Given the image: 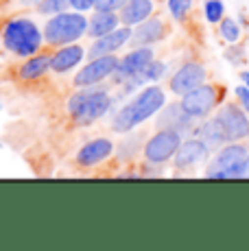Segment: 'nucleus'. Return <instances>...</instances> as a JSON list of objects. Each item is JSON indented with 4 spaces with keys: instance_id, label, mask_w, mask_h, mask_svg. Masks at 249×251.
<instances>
[{
    "instance_id": "obj_1",
    "label": "nucleus",
    "mask_w": 249,
    "mask_h": 251,
    "mask_svg": "<svg viewBox=\"0 0 249 251\" xmlns=\"http://www.w3.org/2000/svg\"><path fill=\"white\" fill-rule=\"evenodd\" d=\"M166 105V94L157 85H149L140 92L133 100H129L127 105L118 114H114L112 118V129L116 133H129L142 125L145 120L153 118L155 114H160V109H164Z\"/></svg>"
},
{
    "instance_id": "obj_2",
    "label": "nucleus",
    "mask_w": 249,
    "mask_h": 251,
    "mask_svg": "<svg viewBox=\"0 0 249 251\" xmlns=\"http://www.w3.org/2000/svg\"><path fill=\"white\" fill-rule=\"evenodd\" d=\"M2 42L4 48L11 50L13 55L18 57H28L37 55V50L44 44V35L42 31L37 28V24L28 18H13L4 24V31H2Z\"/></svg>"
},
{
    "instance_id": "obj_3",
    "label": "nucleus",
    "mask_w": 249,
    "mask_h": 251,
    "mask_svg": "<svg viewBox=\"0 0 249 251\" xmlns=\"http://www.w3.org/2000/svg\"><path fill=\"white\" fill-rule=\"evenodd\" d=\"M112 109V96L107 90H100L97 85L81 88L68 99V112L76 125H90L94 120L103 118Z\"/></svg>"
},
{
    "instance_id": "obj_4",
    "label": "nucleus",
    "mask_w": 249,
    "mask_h": 251,
    "mask_svg": "<svg viewBox=\"0 0 249 251\" xmlns=\"http://www.w3.org/2000/svg\"><path fill=\"white\" fill-rule=\"evenodd\" d=\"M88 26H90V20L81 11L57 13V16H50L49 22H46L44 40L50 46L73 44V42H76L79 37H83L88 33Z\"/></svg>"
},
{
    "instance_id": "obj_5",
    "label": "nucleus",
    "mask_w": 249,
    "mask_h": 251,
    "mask_svg": "<svg viewBox=\"0 0 249 251\" xmlns=\"http://www.w3.org/2000/svg\"><path fill=\"white\" fill-rule=\"evenodd\" d=\"M249 151L245 144L229 142L221 147L214 155L212 164L205 171V177L210 179H243L245 177V164Z\"/></svg>"
},
{
    "instance_id": "obj_6",
    "label": "nucleus",
    "mask_w": 249,
    "mask_h": 251,
    "mask_svg": "<svg viewBox=\"0 0 249 251\" xmlns=\"http://www.w3.org/2000/svg\"><path fill=\"white\" fill-rule=\"evenodd\" d=\"M181 133L177 129H171V127H164L160 129L157 133L147 140L145 144V160L149 164H166L171 157H175L177 149L181 147Z\"/></svg>"
},
{
    "instance_id": "obj_7",
    "label": "nucleus",
    "mask_w": 249,
    "mask_h": 251,
    "mask_svg": "<svg viewBox=\"0 0 249 251\" xmlns=\"http://www.w3.org/2000/svg\"><path fill=\"white\" fill-rule=\"evenodd\" d=\"M181 107L188 116H193L195 120H201L205 116L212 114V109L219 103V88L210 83H201L199 88L190 90L188 94L181 96Z\"/></svg>"
},
{
    "instance_id": "obj_8",
    "label": "nucleus",
    "mask_w": 249,
    "mask_h": 251,
    "mask_svg": "<svg viewBox=\"0 0 249 251\" xmlns=\"http://www.w3.org/2000/svg\"><path fill=\"white\" fill-rule=\"evenodd\" d=\"M118 57L116 55H103L94 57L90 64H85L83 68L76 72L75 85L76 88H90V85H99L100 81H105L107 76H114V72L118 70Z\"/></svg>"
},
{
    "instance_id": "obj_9",
    "label": "nucleus",
    "mask_w": 249,
    "mask_h": 251,
    "mask_svg": "<svg viewBox=\"0 0 249 251\" xmlns=\"http://www.w3.org/2000/svg\"><path fill=\"white\" fill-rule=\"evenodd\" d=\"M217 120L225 129V136H227L229 142H238V140L249 138V114L241 105L234 103L223 105L217 114Z\"/></svg>"
},
{
    "instance_id": "obj_10",
    "label": "nucleus",
    "mask_w": 249,
    "mask_h": 251,
    "mask_svg": "<svg viewBox=\"0 0 249 251\" xmlns=\"http://www.w3.org/2000/svg\"><path fill=\"white\" fill-rule=\"evenodd\" d=\"M155 59L153 57V50L151 46H142V48H131L129 55H124L118 64V70L114 72V81L118 85H123L124 81H129L131 76H136L138 72H142L151 61Z\"/></svg>"
},
{
    "instance_id": "obj_11",
    "label": "nucleus",
    "mask_w": 249,
    "mask_h": 251,
    "mask_svg": "<svg viewBox=\"0 0 249 251\" xmlns=\"http://www.w3.org/2000/svg\"><path fill=\"white\" fill-rule=\"evenodd\" d=\"M205 76H208V72H205L203 66L197 64V61H188V64H184L171 76V92L184 96V94H188L190 90L205 83Z\"/></svg>"
},
{
    "instance_id": "obj_12",
    "label": "nucleus",
    "mask_w": 249,
    "mask_h": 251,
    "mask_svg": "<svg viewBox=\"0 0 249 251\" xmlns=\"http://www.w3.org/2000/svg\"><path fill=\"white\" fill-rule=\"evenodd\" d=\"M210 151H212V149H210L203 140H199L197 136L190 138V140H184L181 147L177 149L175 157H173L175 166L179 168V171H184V168H193V166H197V164L208 160Z\"/></svg>"
},
{
    "instance_id": "obj_13",
    "label": "nucleus",
    "mask_w": 249,
    "mask_h": 251,
    "mask_svg": "<svg viewBox=\"0 0 249 251\" xmlns=\"http://www.w3.org/2000/svg\"><path fill=\"white\" fill-rule=\"evenodd\" d=\"M129 40H131V26H124L123 24V26H118L116 31L107 33V35H103V37H97V42L90 46L88 55H90V59L103 57V55H114L118 48L129 44Z\"/></svg>"
},
{
    "instance_id": "obj_14",
    "label": "nucleus",
    "mask_w": 249,
    "mask_h": 251,
    "mask_svg": "<svg viewBox=\"0 0 249 251\" xmlns=\"http://www.w3.org/2000/svg\"><path fill=\"white\" fill-rule=\"evenodd\" d=\"M114 153V142L107 138H94L90 140L88 144L79 149L76 153V164L83 168H90V166H97V164L105 162L109 155Z\"/></svg>"
},
{
    "instance_id": "obj_15",
    "label": "nucleus",
    "mask_w": 249,
    "mask_h": 251,
    "mask_svg": "<svg viewBox=\"0 0 249 251\" xmlns=\"http://www.w3.org/2000/svg\"><path fill=\"white\" fill-rule=\"evenodd\" d=\"M166 28L162 24L160 18H149V20L140 22L136 28L131 31V40L129 44L131 48H142V46H153L155 42H160L164 37Z\"/></svg>"
},
{
    "instance_id": "obj_16",
    "label": "nucleus",
    "mask_w": 249,
    "mask_h": 251,
    "mask_svg": "<svg viewBox=\"0 0 249 251\" xmlns=\"http://www.w3.org/2000/svg\"><path fill=\"white\" fill-rule=\"evenodd\" d=\"M85 57L83 46L79 44H66L59 46V50L50 57V70L52 72H68L73 70L75 66H79Z\"/></svg>"
},
{
    "instance_id": "obj_17",
    "label": "nucleus",
    "mask_w": 249,
    "mask_h": 251,
    "mask_svg": "<svg viewBox=\"0 0 249 251\" xmlns=\"http://www.w3.org/2000/svg\"><path fill=\"white\" fill-rule=\"evenodd\" d=\"M193 116H188L181 107V103H175V105H169L164 112H160V118H157V127L164 129V127H171V129H177L179 133L184 131H190L193 127Z\"/></svg>"
},
{
    "instance_id": "obj_18",
    "label": "nucleus",
    "mask_w": 249,
    "mask_h": 251,
    "mask_svg": "<svg viewBox=\"0 0 249 251\" xmlns=\"http://www.w3.org/2000/svg\"><path fill=\"white\" fill-rule=\"evenodd\" d=\"M153 13V0H127L121 9V22L124 26H138L149 20Z\"/></svg>"
},
{
    "instance_id": "obj_19",
    "label": "nucleus",
    "mask_w": 249,
    "mask_h": 251,
    "mask_svg": "<svg viewBox=\"0 0 249 251\" xmlns=\"http://www.w3.org/2000/svg\"><path fill=\"white\" fill-rule=\"evenodd\" d=\"M195 136H197L199 140H203L210 149H219V147H223L225 142H229L227 136H225V129L221 127V123L217 120V116H214V118H210L208 123H203L201 127L195 129Z\"/></svg>"
},
{
    "instance_id": "obj_20",
    "label": "nucleus",
    "mask_w": 249,
    "mask_h": 251,
    "mask_svg": "<svg viewBox=\"0 0 249 251\" xmlns=\"http://www.w3.org/2000/svg\"><path fill=\"white\" fill-rule=\"evenodd\" d=\"M116 28H118L116 11H97L92 18H90L88 35H92L94 40H97V37H103V35H107V33L116 31Z\"/></svg>"
},
{
    "instance_id": "obj_21",
    "label": "nucleus",
    "mask_w": 249,
    "mask_h": 251,
    "mask_svg": "<svg viewBox=\"0 0 249 251\" xmlns=\"http://www.w3.org/2000/svg\"><path fill=\"white\" fill-rule=\"evenodd\" d=\"M50 57L52 55H33V57H28L25 64L20 66V79L33 81V79H37V76H42L46 70L50 68Z\"/></svg>"
},
{
    "instance_id": "obj_22",
    "label": "nucleus",
    "mask_w": 249,
    "mask_h": 251,
    "mask_svg": "<svg viewBox=\"0 0 249 251\" xmlns=\"http://www.w3.org/2000/svg\"><path fill=\"white\" fill-rule=\"evenodd\" d=\"M219 33H221V37L227 44H236V42L241 40V26H238V22L232 20V18H223V20L219 22Z\"/></svg>"
},
{
    "instance_id": "obj_23",
    "label": "nucleus",
    "mask_w": 249,
    "mask_h": 251,
    "mask_svg": "<svg viewBox=\"0 0 249 251\" xmlns=\"http://www.w3.org/2000/svg\"><path fill=\"white\" fill-rule=\"evenodd\" d=\"M68 7L70 0H40L35 4L37 13H42V16H57V13L68 11Z\"/></svg>"
},
{
    "instance_id": "obj_24",
    "label": "nucleus",
    "mask_w": 249,
    "mask_h": 251,
    "mask_svg": "<svg viewBox=\"0 0 249 251\" xmlns=\"http://www.w3.org/2000/svg\"><path fill=\"white\" fill-rule=\"evenodd\" d=\"M223 13H225V7H223L221 0H205L203 16H205V20H208L210 24H219V22H221L225 18Z\"/></svg>"
},
{
    "instance_id": "obj_25",
    "label": "nucleus",
    "mask_w": 249,
    "mask_h": 251,
    "mask_svg": "<svg viewBox=\"0 0 249 251\" xmlns=\"http://www.w3.org/2000/svg\"><path fill=\"white\" fill-rule=\"evenodd\" d=\"M190 7H193V0H169V13L177 22H181L186 16H188Z\"/></svg>"
},
{
    "instance_id": "obj_26",
    "label": "nucleus",
    "mask_w": 249,
    "mask_h": 251,
    "mask_svg": "<svg viewBox=\"0 0 249 251\" xmlns=\"http://www.w3.org/2000/svg\"><path fill=\"white\" fill-rule=\"evenodd\" d=\"M225 57H227L229 64L238 66V64H243V61H245V48L238 46V44H229V48L225 50Z\"/></svg>"
},
{
    "instance_id": "obj_27",
    "label": "nucleus",
    "mask_w": 249,
    "mask_h": 251,
    "mask_svg": "<svg viewBox=\"0 0 249 251\" xmlns=\"http://www.w3.org/2000/svg\"><path fill=\"white\" fill-rule=\"evenodd\" d=\"M127 0H94V11H118Z\"/></svg>"
},
{
    "instance_id": "obj_28",
    "label": "nucleus",
    "mask_w": 249,
    "mask_h": 251,
    "mask_svg": "<svg viewBox=\"0 0 249 251\" xmlns=\"http://www.w3.org/2000/svg\"><path fill=\"white\" fill-rule=\"evenodd\" d=\"M236 99H238V105L249 114V88L247 85H238L236 88Z\"/></svg>"
},
{
    "instance_id": "obj_29",
    "label": "nucleus",
    "mask_w": 249,
    "mask_h": 251,
    "mask_svg": "<svg viewBox=\"0 0 249 251\" xmlns=\"http://www.w3.org/2000/svg\"><path fill=\"white\" fill-rule=\"evenodd\" d=\"M70 7L75 9V11H90V9H94V0H70Z\"/></svg>"
},
{
    "instance_id": "obj_30",
    "label": "nucleus",
    "mask_w": 249,
    "mask_h": 251,
    "mask_svg": "<svg viewBox=\"0 0 249 251\" xmlns=\"http://www.w3.org/2000/svg\"><path fill=\"white\" fill-rule=\"evenodd\" d=\"M241 81H243V85H247V88H249V72L247 70L241 72Z\"/></svg>"
},
{
    "instance_id": "obj_31",
    "label": "nucleus",
    "mask_w": 249,
    "mask_h": 251,
    "mask_svg": "<svg viewBox=\"0 0 249 251\" xmlns=\"http://www.w3.org/2000/svg\"><path fill=\"white\" fill-rule=\"evenodd\" d=\"M243 179H249V157H247V164H245V177Z\"/></svg>"
},
{
    "instance_id": "obj_32",
    "label": "nucleus",
    "mask_w": 249,
    "mask_h": 251,
    "mask_svg": "<svg viewBox=\"0 0 249 251\" xmlns=\"http://www.w3.org/2000/svg\"><path fill=\"white\" fill-rule=\"evenodd\" d=\"M22 2H26V4H28V2H31V4H37L40 0H22Z\"/></svg>"
},
{
    "instance_id": "obj_33",
    "label": "nucleus",
    "mask_w": 249,
    "mask_h": 251,
    "mask_svg": "<svg viewBox=\"0 0 249 251\" xmlns=\"http://www.w3.org/2000/svg\"><path fill=\"white\" fill-rule=\"evenodd\" d=\"M0 109H2V103H0Z\"/></svg>"
}]
</instances>
